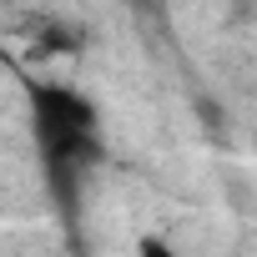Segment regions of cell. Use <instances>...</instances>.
<instances>
[{
	"label": "cell",
	"instance_id": "1",
	"mask_svg": "<svg viewBox=\"0 0 257 257\" xmlns=\"http://www.w3.org/2000/svg\"><path fill=\"white\" fill-rule=\"evenodd\" d=\"M31 111H36V137H41L51 162L96 157V147H91L96 111H91L86 96H76L71 86H36L31 91Z\"/></svg>",
	"mask_w": 257,
	"mask_h": 257
},
{
	"label": "cell",
	"instance_id": "2",
	"mask_svg": "<svg viewBox=\"0 0 257 257\" xmlns=\"http://www.w3.org/2000/svg\"><path fill=\"white\" fill-rule=\"evenodd\" d=\"M137 257H177V252H172V242H162V237H147V242L137 247Z\"/></svg>",
	"mask_w": 257,
	"mask_h": 257
}]
</instances>
